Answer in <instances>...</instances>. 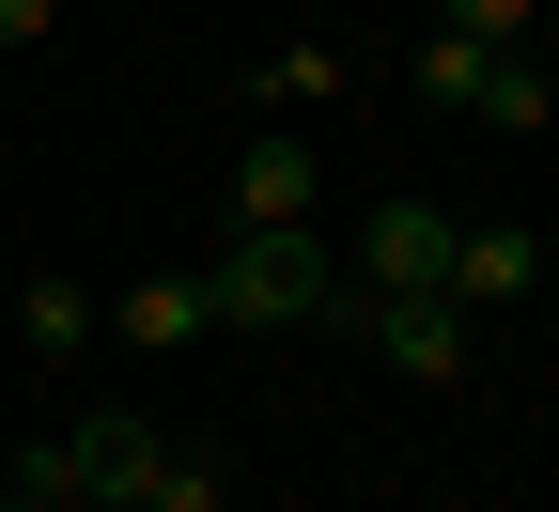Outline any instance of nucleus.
Wrapping results in <instances>:
<instances>
[{
	"instance_id": "1",
	"label": "nucleus",
	"mask_w": 559,
	"mask_h": 512,
	"mask_svg": "<svg viewBox=\"0 0 559 512\" xmlns=\"http://www.w3.org/2000/svg\"><path fill=\"white\" fill-rule=\"evenodd\" d=\"M326 279H342V249L296 217V234H218L202 296H218V326H311V311H326Z\"/></svg>"
},
{
	"instance_id": "2",
	"label": "nucleus",
	"mask_w": 559,
	"mask_h": 512,
	"mask_svg": "<svg viewBox=\"0 0 559 512\" xmlns=\"http://www.w3.org/2000/svg\"><path fill=\"white\" fill-rule=\"evenodd\" d=\"M451 249H466V217H436V202H373L358 217V296H451Z\"/></svg>"
},
{
	"instance_id": "3",
	"label": "nucleus",
	"mask_w": 559,
	"mask_h": 512,
	"mask_svg": "<svg viewBox=\"0 0 559 512\" xmlns=\"http://www.w3.org/2000/svg\"><path fill=\"white\" fill-rule=\"evenodd\" d=\"M62 451V497H156V466H171V434L140 419V404H94L79 434H47Z\"/></svg>"
},
{
	"instance_id": "4",
	"label": "nucleus",
	"mask_w": 559,
	"mask_h": 512,
	"mask_svg": "<svg viewBox=\"0 0 559 512\" xmlns=\"http://www.w3.org/2000/svg\"><path fill=\"white\" fill-rule=\"evenodd\" d=\"M311 202H326L311 140H249V156H234V234H296Z\"/></svg>"
},
{
	"instance_id": "5",
	"label": "nucleus",
	"mask_w": 559,
	"mask_h": 512,
	"mask_svg": "<svg viewBox=\"0 0 559 512\" xmlns=\"http://www.w3.org/2000/svg\"><path fill=\"white\" fill-rule=\"evenodd\" d=\"M109 326H124V357H187L202 326H218V296H202V264H171V279H124Z\"/></svg>"
},
{
	"instance_id": "6",
	"label": "nucleus",
	"mask_w": 559,
	"mask_h": 512,
	"mask_svg": "<svg viewBox=\"0 0 559 512\" xmlns=\"http://www.w3.org/2000/svg\"><path fill=\"white\" fill-rule=\"evenodd\" d=\"M544 279V234H513V217H481V234L451 249V311H498V296H528Z\"/></svg>"
},
{
	"instance_id": "7",
	"label": "nucleus",
	"mask_w": 559,
	"mask_h": 512,
	"mask_svg": "<svg viewBox=\"0 0 559 512\" xmlns=\"http://www.w3.org/2000/svg\"><path fill=\"white\" fill-rule=\"evenodd\" d=\"M481 79H498V47H466V32L419 47V94H436V109H481Z\"/></svg>"
},
{
	"instance_id": "8",
	"label": "nucleus",
	"mask_w": 559,
	"mask_h": 512,
	"mask_svg": "<svg viewBox=\"0 0 559 512\" xmlns=\"http://www.w3.org/2000/svg\"><path fill=\"white\" fill-rule=\"evenodd\" d=\"M16 326H32L47 357H79V342H94V296H79V279H32V296H16Z\"/></svg>"
},
{
	"instance_id": "9",
	"label": "nucleus",
	"mask_w": 559,
	"mask_h": 512,
	"mask_svg": "<svg viewBox=\"0 0 559 512\" xmlns=\"http://www.w3.org/2000/svg\"><path fill=\"white\" fill-rule=\"evenodd\" d=\"M544 109H559V94H544V62H513V47H498V79H481V124H544Z\"/></svg>"
},
{
	"instance_id": "10",
	"label": "nucleus",
	"mask_w": 559,
	"mask_h": 512,
	"mask_svg": "<svg viewBox=\"0 0 559 512\" xmlns=\"http://www.w3.org/2000/svg\"><path fill=\"white\" fill-rule=\"evenodd\" d=\"M264 94H280V109H311V94H342V47H280V62H264Z\"/></svg>"
},
{
	"instance_id": "11",
	"label": "nucleus",
	"mask_w": 559,
	"mask_h": 512,
	"mask_svg": "<svg viewBox=\"0 0 559 512\" xmlns=\"http://www.w3.org/2000/svg\"><path fill=\"white\" fill-rule=\"evenodd\" d=\"M140 512H218V466H202V451H171V466H156V497H140Z\"/></svg>"
},
{
	"instance_id": "12",
	"label": "nucleus",
	"mask_w": 559,
	"mask_h": 512,
	"mask_svg": "<svg viewBox=\"0 0 559 512\" xmlns=\"http://www.w3.org/2000/svg\"><path fill=\"white\" fill-rule=\"evenodd\" d=\"M451 32H466V47H513V32H528V0H451Z\"/></svg>"
},
{
	"instance_id": "13",
	"label": "nucleus",
	"mask_w": 559,
	"mask_h": 512,
	"mask_svg": "<svg viewBox=\"0 0 559 512\" xmlns=\"http://www.w3.org/2000/svg\"><path fill=\"white\" fill-rule=\"evenodd\" d=\"M47 16H62V0H0V47H32V32H47Z\"/></svg>"
},
{
	"instance_id": "14",
	"label": "nucleus",
	"mask_w": 559,
	"mask_h": 512,
	"mask_svg": "<svg viewBox=\"0 0 559 512\" xmlns=\"http://www.w3.org/2000/svg\"><path fill=\"white\" fill-rule=\"evenodd\" d=\"M0 512H79V497H32V481H0Z\"/></svg>"
},
{
	"instance_id": "15",
	"label": "nucleus",
	"mask_w": 559,
	"mask_h": 512,
	"mask_svg": "<svg viewBox=\"0 0 559 512\" xmlns=\"http://www.w3.org/2000/svg\"><path fill=\"white\" fill-rule=\"evenodd\" d=\"M79 512H140V497H79Z\"/></svg>"
}]
</instances>
